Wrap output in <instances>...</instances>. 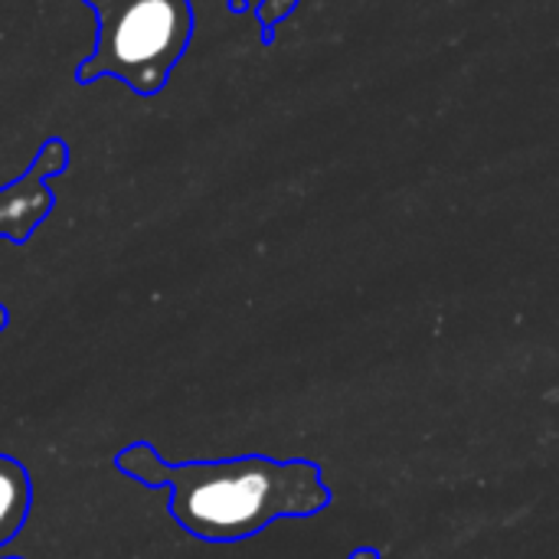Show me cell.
I'll return each instance as SVG.
<instances>
[{
    "instance_id": "obj_3",
    "label": "cell",
    "mask_w": 559,
    "mask_h": 559,
    "mask_svg": "<svg viewBox=\"0 0 559 559\" xmlns=\"http://www.w3.org/2000/svg\"><path fill=\"white\" fill-rule=\"evenodd\" d=\"M33 508V481L23 462L0 455V547L20 537Z\"/></svg>"
},
{
    "instance_id": "obj_6",
    "label": "cell",
    "mask_w": 559,
    "mask_h": 559,
    "mask_svg": "<svg viewBox=\"0 0 559 559\" xmlns=\"http://www.w3.org/2000/svg\"><path fill=\"white\" fill-rule=\"evenodd\" d=\"M7 559H23V557H7Z\"/></svg>"
},
{
    "instance_id": "obj_4",
    "label": "cell",
    "mask_w": 559,
    "mask_h": 559,
    "mask_svg": "<svg viewBox=\"0 0 559 559\" xmlns=\"http://www.w3.org/2000/svg\"><path fill=\"white\" fill-rule=\"evenodd\" d=\"M347 559H383V557H380V550H377V547H357V550H354Z\"/></svg>"
},
{
    "instance_id": "obj_1",
    "label": "cell",
    "mask_w": 559,
    "mask_h": 559,
    "mask_svg": "<svg viewBox=\"0 0 559 559\" xmlns=\"http://www.w3.org/2000/svg\"><path fill=\"white\" fill-rule=\"evenodd\" d=\"M115 468L144 488L170 495V518L203 544H239L275 521H305L331 508L321 465L308 459L275 462L265 455L219 462H167L151 442H131Z\"/></svg>"
},
{
    "instance_id": "obj_5",
    "label": "cell",
    "mask_w": 559,
    "mask_h": 559,
    "mask_svg": "<svg viewBox=\"0 0 559 559\" xmlns=\"http://www.w3.org/2000/svg\"><path fill=\"white\" fill-rule=\"evenodd\" d=\"M7 328V311H3V305H0V331Z\"/></svg>"
},
{
    "instance_id": "obj_2",
    "label": "cell",
    "mask_w": 559,
    "mask_h": 559,
    "mask_svg": "<svg viewBox=\"0 0 559 559\" xmlns=\"http://www.w3.org/2000/svg\"><path fill=\"white\" fill-rule=\"evenodd\" d=\"M98 10L95 56L82 62L79 79L115 75L134 92H157L193 33L187 0H85Z\"/></svg>"
}]
</instances>
